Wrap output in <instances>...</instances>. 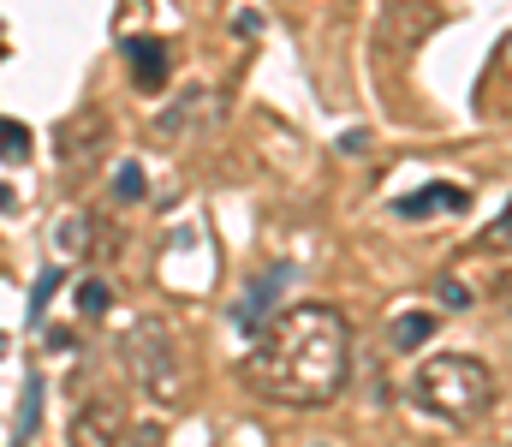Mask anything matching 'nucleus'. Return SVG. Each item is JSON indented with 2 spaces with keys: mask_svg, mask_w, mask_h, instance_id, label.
Masks as SVG:
<instances>
[{
  "mask_svg": "<svg viewBox=\"0 0 512 447\" xmlns=\"http://www.w3.org/2000/svg\"><path fill=\"white\" fill-rule=\"evenodd\" d=\"M346 364H352V328L346 310L334 304H292L280 310L262 334H256L251 358H245V382L274 406H334L346 388Z\"/></svg>",
  "mask_w": 512,
  "mask_h": 447,
  "instance_id": "nucleus-1",
  "label": "nucleus"
},
{
  "mask_svg": "<svg viewBox=\"0 0 512 447\" xmlns=\"http://www.w3.org/2000/svg\"><path fill=\"white\" fill-rule=\"evenodd\" d=\"M411 406L447 424H471L495 406V370L471 352H435L429 364H417V376L405 382Z\"/></svg>",
  "mask_w": 512,
  "mask_h": 447,
  "instance_id": "nucleus-2",
  "label": "nucleus"
},
{
  "mask_svg": "<svg viewBox=\"0 0 512 447\" xmlns=\"http://www.w3.org/2000/svg\"><path fill=\"white\" fill-rule=\"evenodd\" d=\"M126 370L131 382L149 394V400H161V406H179L185 394H191V370H185V352H179V334L167 328V322H137L126 334Z\"/></svg>",
  "mask_w": 512,
  "mask_h": 447,
  "instance_id": "nucleus-3",
  "label": "nucleus"
},
{
  "mask_svg": "<svg viewBox=\"0 0 512 447\" xmlns=\"http://www.w3.org/2000/svg\"><path fill=\"white\" fill-rule=\"evenodd\" d=\"M102 144H108V114H102V108H78V114L60 120V132H54V155H60V167H84Z\"/></svg>",
  "mask_w": 512,
  "mask_h": 447,
  "instance_id": "nucleus-4",
  "label": "nucleus"
},
{
  "mask_svg": "<svg viewBox=\"0 0 512 447\" xmlns=\"http://www.w3.org/2000/svg\"><path fill=\"white\" fill-rule=\"evenodd\" d=\"M120 406L114 400H90L78 418H72V430H66V442L72 447H120Z\"/></svg>",
  "mask_w": 512,
  "mask_h": 447,
  "instance_id": "nucleus-5",
  "label": "nucleus"
},
{
  "mask_svg": "<svg viewBox=\"0 0 512 447\" xmlns=\"http://www.w3.org/2000/svg\"><path fill=\"white\" fill-rule=\"evenodd\" d=\"M465 209H471V191H465V185H447V179L423 185L417 197H399V221H429V215H465Z\"/></svg>",
  "mask_w": 512,
  "mask_h": 447,
  "instance_id": "nucleus-6",
  "label": "nucleus"
},
{
  "mask_svg": "<svg viewBox=\"0 0 512 447\" xmlns=\"http://www.w3.org/2000/svg\"><path fill=\"white\" fill-rule=\"evenodd\" d=\"M126 60H131L137 90H161V84H167V72H173L167 42H155V36H137V42H126Z\"/></svg>",
  "mask_w": 512,
  "mask_h": 447,
  "instance_id": "nucleus-7",
  "label": "nucleus"
},
{
  "mask_svg": "<svg viewBox=\"0 0 512 447\" xmlns=\"http://www.w3.org/2000/svg\"><path fill=\"white\" fill-rule=\"evenodd\" d=\"M96 221L90 215H60L54 221V257H66V263H84L90 251H96Z\"/></svg>",
  "mask_w": 512,
  "mask_h": 447,
  "instance_id": "nucleus-8",
  "label": "nucleus"
},
{
  "mask_svg": "<svg viewBox=\"0 0 512 447\" xmlns=\"http://www.w3.org/2000/svg\"><path fill=\"white\" fill-rule=\"evenodd\" d=\"M429 334H435V316H429V310H405V316L387 322V346H393V352H417Z\"/></svg>",
  "mask_w": 512,
  "mask_h": 447,
  "instance_id": "nucleus-9",
  "label": "nucleus"
},
{
  "mask_svg": "<svg viewBox=\"0 0 512 447\" xmlns=\"http://www.w3.org/2000/svg\"><path fill=\"white\" fill-rule=\"evenodd\" d=\"M477 251H483V257H507L512 251V197H507V209L477 233Z\"/></svg>",
  "mask_w": 512,
  "mask_h": 447,
  "instance_id": "nucleus-10",
  "label": "nucleus"
},
{
  "mask_svg": "<svg viewBox=\"0 0 512 447\" xmlns=\"http://www.w3.org/2000/svg\"><path fill=\"white\" fill-rule=\"evenodd\" d=\"M280 287H286V269H274V275H268V281H256V287H251V298H245V304H239V322H245V328H251L256 316H262V310H268V304H274V293H280Z\"/></svg>",
  "mask_w": 512,
  "mask_h": 447,
  "instance_id": "nucleus-11",
  "label": "nucleus"
},
{
  "mask_svg": "<svg viewBox=\"0 0 512 447\" xmlns=\"http://www.w3.org/2000/svg\"><path fill=\"white\" fill-rule=\"evenodd\" d=\"M36 418H42V376H30V382H24V412H18V442H30V436H36Z\"/></svg>",
  "mask_w": 512,
  "mask_h": 447,
  "instance_id": "nucleus-12",
  "label": "nucleus"
},
{
  "mask_svg": "<svg viewBox=\"0 0 512 447\" xmlns=\"http://www.w3.org/2000/svg\"><path fill=\"white\" fill-rule=\"evenodd\" d=\"M30 155V132L18 120H0V161H24Z\"/></svg>",
  "mask_w": 512,
  "mask_h": 447,
  "instance_id": "nucleus-13",
  "label": "nucleus"
},
{
  "mask_svg": "<svg viewBox=\"0 0 512 447\" xmlns=\"http://www.w3.org/2000/svg\"><path fill=\"white\" fill-rule=\"evenodd\" d=\"M108 281H102V275H90V281H78V310H84V316H102V310H108Z\"/></svg>",
  "mask_w": 512,
  "mask_h": 447,
  "instance_id": "nucleus-14",
  "label": "nucleus"
},
{
  "mask_svg": "<svg viewBox=\"0 0 512 447\" xmlns=\"http://www.w3.org/2000/svg\"><path fill=\"white\" fill-rule=\"evenodd\" d=\"M137 197H143V167L126 161V167H120V203H137Z\"/></svg>",
  "mask_w": 512,
  "mask_h": 447,
  "instance_id": "nucleus-15",
  "label": "nucleus"
},
{
  "mask_svg": "<svg viewBox=\"0 0 512 447\" xmlns=\"http://www.w3.org/2000/svg\"><path fill=\"white\" fill-rule=\"evenodd\" d=\"M435 293H441V304H447V310H465V304H471V293H465L459 281H441Z\"/></svg>",
  "mask_w": 512,
  "mask_h": 447,
  "instance_id": "nucleus-16",
  "label": "nucleus"
},
{
  "mask_svg": "<svg viewBox=\"0 0 512 447\" xmlns=\"http://www.w3.org/2000/svg\"><path fill=\"white\" fill-rule=\"evenodd\" d=\"M54 287H60V275H54V269H48V275H42V281H36V293H30V310H42V304H48V298H54Z\"/></svg>",
  "mask_w": 512,
  "mask_h": 447,
  "instance_id": "nucleus-17",
  "label": "nucleus"
},
{
  "mask_svg": "<svg viewBox=\"0 0 512 447\" xmlns=\"http://www.w3.org/2000/svg\"><path fill=\"white\" fill-rule=\"evenodd\" d=\"M495 304H501V310H512V269L495 281Z\"/></svg>",
  "mask_w": 512,
  "mask_h": 447,
  "instance_id": "nucleus-18",
  "label": "nucleus"
},
{
  "mask_svg": "<svg viewBox=\"0 0 512 447\" xmlns=\"http://www.w3.org/2000/svg\"><path fill=\"white\" fill-rule=\"evenodd\" d=\"M495 66H501V72H507V78H512V30H507V42L495 48Z\"/></svg>",
  "mask_w": 512,
  "mask_h": 447,
  "instance_id": "nucleus-19",
  "label": "nucleus"
},
{
  "mask_svg": "<svg viewBox=\"0 0 512 447\" xmlns=\"http://www.w3.org/2000/svg\"><path fill=\"white\" fill-rule=\"evenodd\" d=\"M0 352H6V340H0Z\"/></svg>",
  "mask_w": 512,
  "mask_h": 447,
  "instance_id": "nucleus-20",
  "label": "nucleus"
}]
</instances>
